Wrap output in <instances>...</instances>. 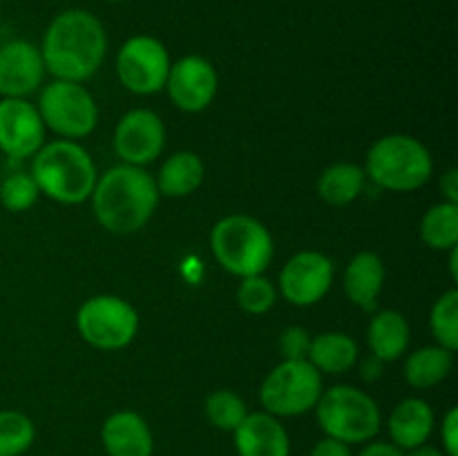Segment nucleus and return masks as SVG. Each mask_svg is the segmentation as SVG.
Returning <instances> with one entry per match:
<instances>
[{
    "instance_id": "4c0bfd02",
    "label": "nucleus",
    "mask_w": 458,
    "mask_h": 456,
    "mask_svg": "<svg viewBox=\"0 0 458 456\" xmlns=\"http://www.w3.org/2000/svg\"><path fill=\"white\" fill-rule=\"evenodd\" d=\"M450 253V273H452V280H458V268H456V262H458V246H454V249L447 250Z\"/></svg>"
},
{
    "instance_id": "f03ea898",
    "label": "nucleus",
    "mask_w": 458,
    "mask_h": 456,
    "mask_svg": "<svg viewBox=\"0 0 458 456\" xmlns=\"http://www.w3.org/2000/svg\"><path fill=\"white\" fill-rule=\"evenodd\" d=\"M159 197L155 177L146 168L119 164L98 174L89 201L101 228L114 235H132L148 226Z\"/></svg>"
},
{
    "instance_id": "72a5a7b5",
    "label": "nucleus",
    "mask_w": 458,
    "mask_h": 456,
    "mask_svg": "<svg viewBox=\"0 0 458 456\" xmlns=\"http://www.w3.org/2000/svg\"><path fill=\"white\" fill-rule=\"evenodd\" d=\"M356 456H403V452L394 443L369 441L365 443V447Z\"/></svg>"
},
{
    "instance_id": "423d86ee",
    "label": "nucleus",
    "mask_w": 458,
    "mask_h": 456,
    "mask_svg": "<svg viewBox=\"0 0 458 456\" xmlns=\"http://www.w3.org/2000/svg\"><path fill=\"white\" fill-rule=\"evenodd\" d=\"M316 418L325 436L343 441L347 445H362L374 441L383 425L380 407L365 389L353 384H334L322 389Z\"/></svg>"
},
{
    "instance_id": "393cba45",
    "label": "nucleus",
    "mask_w": 458,
    "mask_h": 456,
    "mask_svg": "<svg viewBox=\"0 0 458 456\" xmlns=\"http://www.w3.org/2000/svg\"><path fill=\"white\" fill-rule=\"evenodd\" d=\"M420 240L432 250H450L458 246V204L443 199L429 206L420 219Z\"/></svg>"
},
{
    "instance_id": "2eb2a0df",
    "label": "nucleus",
    "mask_w": 458,
    "mask_h": 456,
    "mask_svg": "<svg viewBox=\"0 0 458 456\" xmlns=\"http://www.w3.org/2000/svg\"><path fill=\"white\" fill-rule=\"evenodd\" d=\"M45 63L40 47L30 40H9L0 47V97L27 98L43 85Z\"/></svg>"
},
{
    "instance_id": "39448f33",
    "label": "nucleus",
    "mask_w": 458,
    "mask_h": 456,
    "mask_svg": "<svg viewBox=\"0 0 458 456\" xmlns=\"http://www.w3.org/2000/svg\"><path fill=\"white\" fill-rule=\"evenodd\" d=\"M210 249L219 266L240 280L267 271L276 253L268 228L244 213L226 215L215 224Z\"/></svg>"
},
{
    "instance_id": "4468645a",
    "label": "nucleus",
    "mask_w": 458,
    "mask_h": 456,
    "mask_svg": "<svg viewBox=\"0 0 458 456\" xmlns=\"http://www.w3.org/2000/svg\"><path fill=\"white\" fill-rule=\"evenodd\" d=\"M40 112L27 98H0V152L12 159H30L45 146Z\"/></svg>"
},
{
    "instance_id": "cd10ccee",
    "label": "nucleus",
    "mask_w": 458,
    "mask_h": 456,
    "mask_svg": "<svg viewBox=\"0 0 458 456\" xmlns=\"http://www.w3.org/2000/svg\"><path fill=\"white\" fill-rule=\"evenodd\" d=\"M429 329L441 347L456 353L458 349V291L450 289L434 302L429 311Z\"/></svg>"
},
{
    "instance_id": "5701e85b",
    "label": "nucleus",
    "mask_w": 458,
    "mask_h": 456,
    "mask_svg": "<svg viewBox=\"0 0 458 456\" xmlns=\"http://www.w3.org/2000/svg\"><path fill=\"white\" fill-rule=\"evenodd\" d=\"M452 369H454V351L441 344H429L407 356L403 376L414 389H432L441 384L452 374Z\"/></svg>"
},
{
    "instance_id": "6e6552de",
    "label": "nucleus",
    "mask_w": 458,
    "mask_h": 456,
    "mask_svg": "<svg viewBox=\"0 0 458 456\" xmlns=\"http://www.w3.org/2000/svg\"><path fill=\"white\" fill-rule=\"evenodd\" d=\"M76 331L89 347L119 351L137 338L139 313L119 295H94L76 311Z\"/></svg>"
},
{
    "instance_id": "6ab92c4d",
    "label": "nucleus",
    "mask_w": 458,
    "mask_h": 456,
    "mask_svg": "<svg viewBox=\"0 0 458 456\" xmlns=\"http://www.w3.org/2000/svg\"><path fill=\"white\" fill-rule=\"evenodd\" d=\"M437 425V416L423 398H405L392 410L387 418L389 438L401 452L414 450L429 441Z\"/></svg>"
},
{
    "instance_id": "f3484780",
    "label": "nucleus",
    "mask_w": 458,
    "mask_h": 456,
    "mask_svg": "<svg viewBox=\"0 0 458 456\" xmlns=\"http://www.w3.org/2000/svg\"><path fill=\"white\" fill-rule=\"evenodd\" d=\"M237 456H289L291 441L280 418L267 411H249L233 432Z\"/></svg>"
},
{
    "instance_id": "4be33fe9",
    "label": "nucleus",
    "mask_w": 458,
    "mask_h": 456,
    "mask_svg": "<svg viewBox=\"0 0 458 456\" xmlns=\"http://www.w3.org/2000/svg\"><path fill=\"white\" fill-rule=\"evenodd\" d=\"M307 360L320 374H347L358 360V344L352 335L343 331H325V334L313 335Z\"/></svg>"
},
{
    "instance_id": "7ed1b4c3",
    "label": "nucleus",
    "mask_w": 458,
    "mask_h": 456,
    "mask_svg": "<svg viewBox=\"0 0 458 456\" xmlns=\"http://www.w3.org/2000/svg\"><path fill=\"white\" fill-rule=\"evenodd\" d=\"M30 174L40 195H47L56 204L79 206L89 199L97 186V164L79 141L56 139L31 156Z\"/></svg>"
},
{
    "instance_id": "1a4fd4ad",
    "label": "nucleus",
    "mask_w": 458,
    "mask_h": 456,
    "mask_svg": "<svg viewBox=\"0 0 458 456\" xmlns=\"http://www.w3.org/2000/svg\"><path fill=\"white\" fill-rule=\"evenodd\" d=\"M36 107L45 128L70 141H79L92 134L98 123L97 101L83 83L74 80L54 79L40 89Z\"/></svg>"
},
{
    "instance_id": "b1692460",
    "label": "nucleus",
    "mask_w": 458,
    "mask_h": 456,
    "mask_svg": "<svg viewBox=\"0 0 458 456\" xmlns=\"http://www.w3.org/2000/svg\"><path fill=\"white\" fill-rule=\"evenodd\" d=\"M367 183L365 168L349 161L327 165L320 173L316 190L320 199L329 206H347L362 195Z\"/></svg>"
},
{
    "instance_id": "412c9836",
    "label": "nucleus",
    "mask_w": 458,
    "mask_h": 456,
    "mask_svg": "<svg viewBox=\"0 0 458 456\" xmlns=\"http://www.w3.org/2000/svg\"><path fill=\"white\" fill-rule=\"evenodd\" d=\"M410 322L396 308L378 311L367 326V344L371 356L380 358L383 362L398 360L410 347Z\"/></svg>"
},
{
    "instance_id": "7c9ffc66",
    "label": "nucleus",
    "mask_w": 458,
    "mask_h": 456,
    "mask_svg": "<svg viewBox=\"0 0 458 456\" xmlns=\"http://www.w3.org/2000/svg\"><path fill=\"white\" fill-rule=\"evenodd\" d=\"M313 335L304 326H286L280 334L277 347L284 360H307L309 349H311Z\"/></svg>"
},
{
    "instance_id": "ddd939ff",
    "label": "nucleus",
    "mask_w": 458,
    "mask_h": 456,
    "mask_svg": "<svg viewBox=\"0 0 458 456\" xmlns=\"http://www.w3.org/2000/svg\"><path fill=\"white\" fill-rule=\"evenodd\" d=\"M219 79L213 63L204 56H183L170 65L168 79H165V92L174 107L188 114L204 112L217 97Z\"/></svg>"
},
{
    "instance_id": "c756f323",
    "label": "nucleus",
    "mask_w": 458,
    "mask_h": 456,
    "mask_svg": "<svg viewBox=\"0 0 458 456\" xmlns=\"http://www.w3.org/2000/svg\"><path fill=\"white\" fill-rule=\"evenodd\" d=\"M38 197L40 190L34 177L30 173H22V170L7 174L0 183V204L9 213H25L38 201Z\"/></svg>"
},
{
    "instance_id": "aec40b11",
    "label": "nucleus",
    "mask_w": 458,
    "mask_h": 456,
    "mask_svg": "<svg viewBox=\"0 0 458 456\" xmlns=\"http://www.w3.org/2000/svg\"><path fill=\"white\" fill-rule=\"evenodd\" d=\"M204 179L206 165L201 156L191 150H179L161 164L155 183L159 195L182 199V197H188L199 190Z\"/></svg>"
},
{
    "instance_id": "2f4dec72",
    "label": "nucleus",
    "mask_w": 458,
    "mask_h": 456,
    "mask_svg": "<svg viewBox=\"0 0 458 456\" xmlns=\"http://www.w3.org/2000/svg\"><path fill=\"white\" fill-rule=\"evenodd\" d=\"M441 450L445 456H458V410L450 407L441 420Z\"/></svg>"
},
{
    "instance_id": "c9c22d12",
    "label": "nucleus",
    "mask_w": 458,
    "mask_h": 456,
    "mask_svg": "<svg viewBox=\"0 0 458 456\" xmlns=\"http://www.w3.org/2000/svg\"><path fill=\"white\" fill-rule=\"evenodd\" d=\"M441 190L445 192V201H454L458 204V170L450 168L441 177Z\"/></svg>"
},
{
    "instance_id": "a211bd4d",
    "label": "nucleus",
    "mask_w": 458,
    "mask_h": 456,
    "mask_svg": "<svg viewBox=\"0 0 458 456\" xmlns=\"http://www.w3.org/2000/svg\"><path fill=\"white\" fill-rule=\"evenodd\" d=\"M385 277H387V268H385L383 258L374 250H360L349 259L347 268H344V295L362 311H374L380 293H383Z\"/></svg>"
},
{
    "instance_id": "9b49d317",
    "label": "nucleus",
    "mask_w": 458,
    "mask_h": 456,
    "mask_svg": "<svg viewBox=\"0 0 458 456\" xmlns=\"http://www.w3.org/2000/svg\"><path fill=\"white\" fill-rule=\"evenodd\" d=\"M112 148L121 164L146 168L157 156H161L165 148L164 121L148 107H134L125 112L114 128Z\"/></svg>"
},
{
    "instance_id": "f8f14e48",
    "label": "nucleus",
    "mask_w": 458,
    "mask_h": 456,
    "mask_svg": "<svg viewBox=\"0 0 458 456\" xmlns=\"http://www.w3.org/2000/svg\"><path fill=\"white\" fill-rule=\"evenodd\" d=\"M334 262L320 250H300L280 273V295L293 307H313L334 284Z\"/></svg>"
},
{
    "instance_id": "bb28decb",
    "label": "nucleus",
    "mask_w": 458,
    "mask_h": 456,
    "mask_svg": "<svg viewBox=\"0 0 458 456\" xmlns=\"http://www.w3.org/2000/svg\"><path fill=\"white\" fill-rule=\"evenodd\" d=\"M204 411L210 425H215L222 432H235L237 425L249 414V407H246L244 398L233 389H217V392L208 393Z\"/></svg>"
},
{
    "instance_id": "0eeeda50",
    "label": "nucleus",
    "mask_w": 458,
    "mask_h": 456,
    "mask_svg": "<svg viewBox=\"0 0 458 456\" xmlns=\"http://www.w3.org/2000/svg\"><path fill=\"white\" fill-rule=\"evenodd\" d=\"M322 389V374L311 362L282 360L262 380L259 402L276 418H293L318 405Z\"/></svg>"
},
{
    "instance_id": "e433bc0d",
    "label": "nucleus",
    "mask_w": 458,
    "mask_h": 456,
    "mask_svg": "<svg viewBox=\"0 0 458 456\" xmlns=\"http://www.w3.org/2000/svg\"><path fill=\"white\" fill-rule=\"evenodd\" d=\"M403 456H445V454H443L441 447H434V445H428V443H425V445L414 447V450L403 452Z\"/></svg>"
},
{
    "instance_id": "58836bf2",
    "label": "nucleus",
    "mask_w": 458,
    "mask_h": 456,
    "mask_svg": "<svg viewBox=\"0 0 458 456\" xmlns=\"http://www.w3.org/2000/svg\"><path fill=\"white\" fill-rule=\"evenodd\" d=\"M107 3H123V0H107Z\"/></svg>"
},
{
    "instance_id": "c85d7f7f",
    "label": "nucleus",
    "mask_w": 458,
    "mask_h": 456,
    "mask_svg": "<svg viewBox=\"0 0 458 456\" xmlns=\"http://www.w3.org/2000/svg\"><path fill=\"white\" fill-rule=\"evenodd\" d=\"M235 298L244 313H249V316H264V313H268L276 307L277 286L264 273L242 277Z\"/></svg>"
},
{
    "instance_id": "f704fd0d",
    "label": "nucleus",
    "mask_w": 458,
    "mask_h": 456,
    "mask_svg": "<svg viewBox=\"0 0 458 456\" xmlns=\"http://www.w3.org/2000/svg\"><path fill=\"white\" fill-rule=\"evenodd\" d=\"M383 367H385V362L380 360V358H376V356L365 358L360 365V378L367 380V383H374V380H378L380 376H383Z\"/></svg>"
},
{
    "instance_id": "473e14b6",
    "label": "nucleus",
    "mask_w": 458,
    "mask_h": 456,
    "mask_svg": "<svg viewBox=\"0 0 458 456\" xmlns=\"http://www.w3.org/2000/svg\"><path fill=\"white\" fill-rule=\"evenodd\" d=\"M309 456H352V445L325 436L322 441H318L316 445H313L311 454Z\"/></svg>"
},
{
    "instance_id": "f257e3e1",
    "label": "nucleus",
    "mask_w": 458,
    "mask_h": 456,
    "mask_svg": "<svg viewBox=\"0 0 458 456\" xmlns=\"http://www.w3.org/2000/svg\"><path fill=\"white\" fill-rule=\"evenodd\" d=\"M107 54L103 22L88 9H65L47 25L40 43L45 72L58 80L85 83L101 70Z\"/></svg>"
},
{
    "instance_id": "dca6fc26",
    "label": "nucleus",
    "mask_w": 458,
    "mask_h": 456,
    "mask_svg": "<svg viewBox=\"0 0 458 456\" xmlns=\"http://www.w3.org/2000/svg\"><path fill=\"white\" fill-rule=\"evenodd\" d=\"M101 445L107 456L155 454V436H152L150 425L132 410H119L103 420Z\"/></svg>"
},
{
    "instance_id": "20e7f679",
    "label": "nucleus",
    "mask_w": 458,
    "mask_h": 456,
    "mask_svg": "<svg viewBox=\"0 0 458 456\" xmlns=\"http://www.w3.org/2000/svg\"><path fill=\"white\" fill-rule=\"evenodd\" d=\"M365 174L389 192H414L434 174V161L423 141L411 134L380 137L367 152Z\"/></svg>"
},
{
    "instance_id": "a878e982",
    "label": "nucleus",
    "mask_w": 458,
    "mask_h": 456,
    "mask_svg": "<svg viewBox=\"0 0 458 456\" xmlns=\"http://www.w3.org/2000/svg\"><path fill=\"white\" fill-rule=\"evenodd\" d=\"M36 441V425L18 410H0V456H22Z\"/></svg>"
},
{
    "instance_id": "9d476101",
    "label": "nucleus",
    "mask_w": 458,
    "mask_h": 456,
    "mask_svg": "<svg viewBox=\"0 0 458 456\" xmlns=\"http://www.w3.org/2000/svg\"><path fill=\"white\" fill-rule=\"evenodd\" d=\"M173 61L159 38L148 34L132 36L116 54V76L128 92L150 97L165 88Z\"/></svg>"
}]
</instances>
